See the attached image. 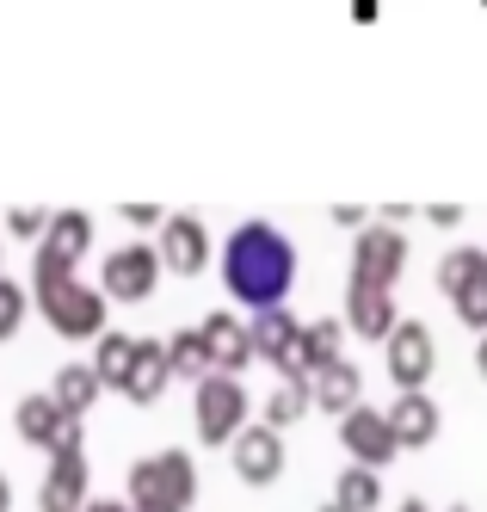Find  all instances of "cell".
Returning <instances> with one entry per match:
<instances>
[{
	"label": "cell",
	"instance_id": "cell-13",
	"mask_svg": "<svg viewBox=\"0 0 487 512\" xmlns=\"http://www.w3.org/2000/svg\"><path fill=\"white\" fill-rule=\"evenodd\" d=\"M155 253H161V266L167 272H204L210 266V235H204V216H192V210H173L167 223H161V235H155Z\"/></svg>",
	"mask_w": 487,
	"mask_h": 512
},
{
	"label": "cell",
	"instance_id": "cell-30",
	"mask_svg": "<svg viewBox=\"0 0 487 512\" xmlns=\"http://www.w3.org/2000/svg\"><path fill=\"white\" fill-rule=\"evenodd\" d=\"M426 216H432V223H444V229H451V223H457V216H463V210H457V204H432Z\"/></svg>",
	"mask_w": 487,
	"mask_h": 512
},
{
	"label": "cell",
	"instance_id": "cell-12",
	"mask_svg": "<svg viewBox=\"0 0 487 512\" xmlns=\"http://www.w3.org/2000/svg\"><path fill=\"white\" fill-rule=\"evenodd\" d=\"M229 457H235V475H241L247 488H272L278 475H284V432H272L266 420L241 426L235 445H229Z\"/></svg>",
	"mask_w": 487,
	"mask_h": 512
},
{
	"label": "cell",
	"instance_id": "cell-7",
	"mask_svg": "<svg viewBox=\"0 0 487 512\" xmlns=\"http://www.w3.org/2000/svg\"><path fill=\"white\" fill-rule=\"evenodd\" d=\"M247 334H253V358H272L284 383H303V377H309V364H303V321H296L290 309L253 315Z\"/></svg>",
	"mask_w": 487,
	"mask_h": 512
},
{
	"label": "cell",
	"instance_id": "cell-20",
	"mask_svg": "<svg viewBox=\"0 0 487 512\" xmlns=\"http://www.w3.org/2000/svg\"><path fill=\"white\" fill-rule=\"evenodd\" d=\"M99 371H93V364H62V371L50 377V395H56V408L68 414V420H87V408H93V401H99Z\"/></svg>",
	"mask_w": 487,
	"mask_h": 512
},
{
	"label": "cell",
	"instance_id": "cell-36",
	"mask_svg": "<svg viewBox=\"0 0 487 512\" xmlns=\"http://www.w3.org/2000/svg\"><path fill=\"white\" fill-rule=\"evenodd\" d=\"M451 512H469V506H451Z\"/></svg>",
	"mask_w": 487,
	"mask_h": 512
},
{
	"label": "cell",
	"instance_id": "cell-22",
	"mask_svg": "<svg viewBox=\"0 0 487 512\" xmlns=\"http://www.w3.org/2000/svg\"><path fill=\"white\" fill-rule=\"evenodd\" d=\"M333 506L340 512H377L383 506V475L364 469V463H346V475L333 482Z\"/></svg>",
	"mask_w": 487,
	"mask_h": 512
},
{
	"label": "cell",
	"instance_id": "cell-26",
	"mask_svg": "<svg viewBox=\"0 0 487 512\" xmlns=\"http://www.w3.org/2000/svg\"><path fill=\"white\" fill-rule=\"evenodd\" d=\"M167 358H173V377H185V383H204L210 377V352H204L198 327H179V334L167 340Z\"/></svg>",
	"mask_w": 487,
	"mask_h": 512
},
{
	"label": "cell",
	"instance_id": "cell-34",
	"mask_svg": "<svg viewBox=\"0 0 487 512\" xmlns=\"http://www.w3.org/2000/svg\"><path fill=\"white\" fill-rule=\"evenodd\" d=\"M401 512H432V506L426 500H401Z\"/></svg>",
	"mask_w": 487,
	"mask_h": 512
},
{
	"label": "cell",
	"instance_id": "cell-19",
	"mask_svg": "<svg viewBox=\"0 0 487 512\" xmlns=\"http://www.w3.org/2000/svg\"><path fill=\"white\" fill-rule=\"evenodd\" d=\"M315 383V408H327V414H352L358 408V395H364V371H358V364L352 358H340V364H327V371H315L309 377Z\"/></svg>",
	"mask_w": 487,
	"mask_h": 512
},
{
	"label": "cell",
	"instance_id": "cell-11",
	"mask_svg": "<svg viewBox=\"0 0 487 512\" xmlns=\"http://www.w3.org/2000/svg\"><path fill=\"white\" fill-rule=\"evenodd\" d=\"M401 266H407V235L401 229H389V223H370L358 241H352V278L358 284H395L401 278Z\"/></svg>",
	"mask_w": 487,
	"mask_h": 512
},
{
	"label": "cell",
	"instance_id": "cell-4",
	"mask_svg": "<svg viewBox=\"0 0 487 512\" xmlns=\"http://www.w3.org/2000/svg\"><path fill=\"white\" fill-rule=\"evenodd\" d=\"M93 247V216L87 210H56L44 241L31 253V284H56V278H74L81 253Z\"/></svg>",
	"mask_w": 487,
	"mask_h": 512
},
{
	"label": "cell",
	"instance_id": "cell-17",
	"mask_svg": "<svg viewBox=\"0 0 487 512\" xmlns=\"http://www.w3.org/2000/svg\"><path fill=\"white\" fill-rule=\"evenodd\" d=\"M389 426H395V438H401V451H420V445H432L438 438V401L426 395V389H395V401H389Z\"/></svg>",
	"mask_w": 487,
	"mask_h": 512
},
{
	"label": "cell",
	"instance_id": "cell-16",
	"mask_svg": "<svg viewBox=\"0 0 487 512\" xmlns=\"http://www.w3.org/2000/svg\"><path fill=\"white\" fill-rule=\"evenodd\" d=\"M204 352H210V371H241V364L253 358V334H247V321L241 315H229V309H216V315H204Z\"/></svg>",
	"mask_w": 487,
	"mask_h": 512
},
{
	"label": "cell",
	"instance_id": "cell-28",
	"mask_svg": "<svg viewBox=\"0 0 487 512\" xmlns=\"http://www.w3.org/2000/svg\"><path fill=\"white\" fill-rule=\"evenodd\" d=\"M7 229H13V235H31V241H44V229H50V210L25 204V210H13V216H7Z\"/></svg>",
	"mask_w": 487,
	"mask_h": 512
},
{
	"label": "cell",
	"instance_id": "cell-5",
	"mask_svg": "<svg viewBox=\"0 0 487 512\" xmlns=\"http://www.w3.org/2000/svg\"><path fill=\"white\" fill-rule=\"evenodd\" d=\"M192 420H198V438H204V445H235V432L247 426V389H241L229 371H210V377L192 389Z\"/></svg>",
	"mask_w": 487,
	"mask_h": 512
},
{
	"label": "cell",
	"instance_id": "cell-9",
	"mask_svg": "<svg viewBox=\"0 0 487 512\" xmlns=\"http://www.w3.org/2000/svg\"><path fill=\"white\" fill-rule=\"evenodd\" d=\"M13 426H19V438L25 445H37V451H81L87 438H81V420H68L62 408H56V395L50 389H37V395H25L19 401V414H13Z\"/></svg>",
	"mask_w": 487,
	"mask_h": 512
},
{
	"label": "cell",
	"instance_id": "cell-21",
	"mask_svg": "<svg viewBox=\"0 0 487 512\" xmlns=\"http://www.w3.org/2000/svg\"><path fill=\"white\" fill-rule=\"evenodd\" d=\"M340 346H346V321H340V315L309 321V327H303V364H309V377L327 371V364H340V358H346Z\"/></svg>",
	"mask_w": 487,
	"mask_h": 512
},
{
	"label": "cell",
	"instance_id": "cell-3",
	"mask_svg": "<svg viewBox=\"0 0 487 512\" xmlns=\"http://www.w3.org/2000/svg\"><path fill=\"white\" fill-rule=\"evenodd\" d=\"M31 303L44 309V321L62 340H99L105 334V297L81 278H56V284H31Z\"/></svg>",
	"mask_w": 487,
	"mask_h": 512
},
{
	"label": "cell",
	"instance_id": "cell-2",
	"mask_svg": "<svg viewBox=\"0 0 487 512\" xmlns=\"http://www.w3.org/2000/svg\"><path fill=\"white\" fill-rule=\"evenodd\" d=\"M198 463L192 451H155L130 463V512H192Z\"/></svg>",
	"mask_w": 487,
	"mask_h": 512
},
{
	"label": "cell",
	"instance_id": "cell-6",
	"mask_svg": "<svg viewBox=\"0 0 487 512\" xmlns=\"http://www.w3.org/2000/svg\"><path fill=\"white\" fill-rule=\"evenodd\" d=\"M161 272H167V266H161L155 241H124V247H111V253H105L99 284H105V297H111V303H142V297H155Z\"/></svg>",
	"mask_w": 487,
	"mask_h": 512
},
{
	"label": "cell",
	"instance_id": "cell-15",
	"mask_svg": "<svg viewBox=\"0 0 487 512\" xmlns=\"http://www.w3.org/2000/svg\"><path fill=\"white\" fill-rule=\"evenodd\" d=\"M173 383V358H167V340H136V358H130V377L118 395H130L136 408H155Z\"/></svg>",
	"mask_w": 487,
	"mask_h": 512
},
{
	"label": "cell",
	"instance_id": "cell-1",
	"mask_svg": "<svg viewBox=\"0 0 487 512\" xmlns=\"http://www.w3.org/2000/svg\"><path fill=\"white\" fill-rule=\"evenodd\" d=\"M222 284H229V297L253 315L266 309H284L290 284H296V247L278 223H241L222 247Z\"/></svg>",
	"mask_w": 487,
	"mask_h": 512
},
{
	"label": "cell",
	"instance_id": "cell-31",
	"mask_svg": "<svg viewBox=\"0 0 487 512\" xmlns=\"http://www.w3.org/2000/svg\"><path fill=\"white\" fill-rule=\"evenodd\" d=\"M0 512H13V482H7V469H0Z\"/></svg>",
	"mask_w": 487,
	"mask_h": 512
},
{
	"label": "cell",
	"instance_id": "cell-25",
	"mask_svg": "<svg viewBox=\"0 0 487 512\" xmlns=\"http://www.w3.org/2000/svg\"><path fill=\"white\" fill-rule=\"evenodd\" d=\"M315 408V383L303 377V383H278L272 389V401H266V426L272 432H284V426H296V420H303Z\"/></svg>",
	"mask_w": 487,
	"mask_h": 512
},
{
	"label": "cell",
	"instance_id": "cell-29",
	"mask_svg": "<svg viewBox=\"0 0 487 512\" xmlns=\"http://www.w3.org/2000/svg\"><path fill=\"white\" fill-rule=\"evenodd\" d=\"M124 223H136V229H161L167 210H155V204H124Z\"/></svg>",
	"mask_w": 487,
	"mask_h": 512
},
{
	"label": "cell",
	"instance_id": "cell-18",
	"mask_svg": "<svg viewBox=\"0 0 487 512\" xmlns=\"http://www.w3.org/2000/svg\"><path fill=\"white\" fill-rule=\"evenodd\" d=\"M346 315H352V334L358 340H389L395 334V297H389V290L383 284H346Z\"/></svg>",
	"mask_w": 487,
	"mask_h": 512
},
{
	"label": "cell",
	"instance_id": "cell-24",
	"mask_svg": "<svg viewBox=\"0 0 487 512\" xmlns=\"http://www.w3.org/2000/svg\"><path fill=\"white\" fill-rule=\"evenodd\" d=\"M481 278H487V247H451L438 260V290L444 297H457V290H469Z\"/></svg>",
	"mask_w": 487,
	"mask_h": 512
},
{
	"label": "cell",
	"instance_id": "cell-27",
	"mask_svg": "<svg viewBox=\"0 0 487 512\" xmlns=\"http://www.w3.org/2000/svg\"><path fill=\"white\" fill-rule=\"evenodd\" d=\"M25 315H31V290H25V284H13L7 272H0V346H7L19 327H25Z\"/></svg>",
	"mask_w": 487,
	"mask_h": 512
},
{
	"label": "cell",
	"instance_id": "cell-10",
	"mask_svg": "<svg viewBox=\"0 0 487 512\" xmlns=\"http://www.w3.org/2000/svg\"><path fill=\"white\" fill-rule=\"evenodd\" d=\"M340 445H346V457L352 463H364V469H383L395 451H401V438H395V426H389V408H358L340 420Z\"/></svg>",
	"mask_w": 487,
	"mask_h": 512
},
{
	"label": "cell",
	"instance_id": "cell-33",
	"mask_svg": "<svg viewBox=\"0 0 487 512\" xmlns=\"http://www.w3.org/2000/svg\"><path fill=\"white\" fill-rule=\"evenodd\" d=\"M475 371L487 377V334H481V346H475Z\"/></svg>",
	"mask_w": 487,
	"mask_h": 512
},
{
	"label": "cell",
	"instance_id": "cell-35",
	"mask_svg": "<svg viewBox=\"0 0 487 512\" xmlns=\"http://www.w3.org/2000/svg\"><path fill=\"white\" fill-rule=\"evenodd\" d=\"M321 512H340V506H333V500H327V506H321Z\"/></svg>",
	"mask_w": 487,
	"mask_h": 512
},
{
	"label": "cell",
	"instance_id": "cell-14",
	"mask_svg": "<svg viewBox=\"0 0 487 512\" xmlns=\"http://www.w3.org/2000/svg\"><path fill=\"white\" fill-rule=\"evenodd\" d=\"M87 451H56L44 482H37V512H87Z\"/></svg>",
	"mask_w": 487,
	"mask_h": 512
},
{
	"label": "cell",
	"instance_id": "cell-8",
	"mask_svg": "<svg viewBox=\"0 0 487 512\" xmlns=\"http://www.w3.org/2000/svg\"><path fill=\"white\" fill-rule=\"evenodd\" d=\"M383 364H389V383L395 389H426L432 383V364H438V346H432V327L426 321H395V334L383 340Z\"/></svg>",
	"mask_w": 487,
	"mask_h": 512
},
{
	"label": "cell",
	"instance_id": "cell-32",
	"mask_svg": "<svg viewBox=\"0 0 487 512\" xmlns=\"http://www.w3.org/2000/svg\"><path fill=\"white\" fill-rule=\"evenodd\" d=\"M87 512H130V500H93Z\"/></svg>",
	"mask_w": 487,
	"mask_h": 512
},
{
	"label": "cell",
	"instance_id": "cell-23",
	"mask_svg": "<svg viewBox=\"0 0 487 512\" xmlns=\"http://www.w3.org/2000/svg\"><path fill=\"white\" fill-rule=\"evenodd\" d=\"M130 358H136V334H118V327H105V334H99V352H93L99 383H105V389H124Z\"/></svg>",
	"mask_w": 487,
	"mask_h": 512
}]
</instances>
